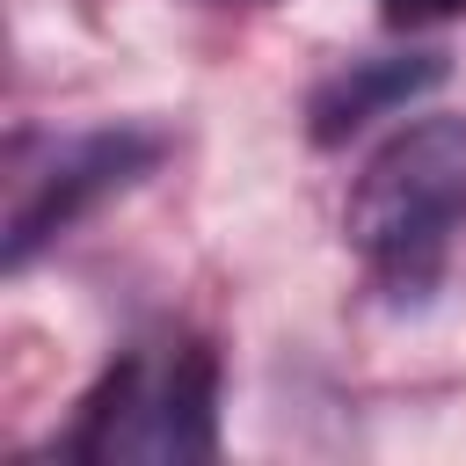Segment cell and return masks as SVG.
Returning a JSON list of instances; mask_svg holds the SVG:
<instances>
[{"label":"cell","mask_w":466,"mask_h":466,"mask_svg":"<svg viewBox=\"0 0 466 466\" xmlns=\"http://www.w3.org/2000/svg\"><path fill=\"white\" fill-rule=\"evenodd\" d=\"M66 459L116 466H189L218 459V350L204 335H160L124 350L73 408V430L58 437Z\"/></svg>","instance_id":"obj_2"},{"label":"cell","mask_w":466,"mask_h":466,"mask_svg":"<svg viewBox=\"0 0 466 466\" xmlns=\"http://www.w3.org/2000/svg\"><path fill=\"white\" fill-rule=\"evenodd\" d=\"M451 58L444 51H386V58H350L306 95V138L313 146H350L364 124L415 109L430 87H444Z\"/></svg>","instance_id":"obj_4"},{"label":"cell","mask_w":466,"mask_h":466,"mask_svg":"<svg viewBox=\"0 0 466 466\" xmlns=\"http://www.w3.org/2000/svg\"><path fill=\"white\" fill-rule=\"evenodd\" d=\"M466 226V116H415L400 124L357 175L342 204V233L371 284L400 306L430 299Z\"/></svg>","instance_id":"obj_1"},{"label":"cell","mask_w":466,"mask_h":466,"mask_svg":"<svg viewBox=\"0 0 466 466\" xmlns=\"http://www.w3.org/2000/svg\"><path fill=\"white\" fill-rule=\"evenodd\" d=\"M204 7H240V15H255V7H277V0H204Z\"/></svg>","instance_id":"obj_6"},{"label":"cell","mask_w":466,"mask_h":466,"mask_svg":"<svg viewBox=\"0 0 466 466\" xmlns=\"http://www.w3.org/2000/svg\"><path fill=\"white\" fill-rule=\"evenodd\" d=\"M160 160H167V131L138 124V116L58 131V138H15V153H7V233H0L7 277H22L44 248H58L87 211H102L131 182H146Z\"/></svg>","instance_id":"obj_3"},{"label":"cell","mask_w":466,"mask_h":466,"mask_svg":"<svg viewBox=\"0 0 466 466\" xmlns=\"http://www.w3.org/2000/svg\"><path fill=\"white\" fill-rule=\"evenodd\" d=\"M379 15H386L393 29H430V22L466 15V0H379Z\"/></svg>","instance_id":"obj_5"}]
</instances>
